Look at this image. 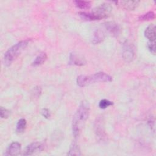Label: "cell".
<instances>
[{
    "mask_svg": "<svg viewBox=\"0 0 156 156\" xmlns=\"http://www.w3.org/2000/svg\"><path fill=\"white\" fill-rule=\"evenodd\" d=\"M105 29L113 36H118L119 33V27L118 24L113 21H108L104 23Z\"/></svg>",
    "mask_w": 156,
    "mask_h": 156,
    "instance_id": "obj_10",
    "label": "cell"
},
{
    "mask_svg": "<svg viewBox=\"0 0 156 156\" xmlns=\"http://www.w3.org/2000/svg\"><path fill=\"white\" fill-rule=\"evenodd\" d=\"M29 42V40H22L10 48L5 53L4 56L5 65L9 66L27 46Z\"/></svg>",
    "mask_w": 156,
    "mask_h": 156,
    "instance_id": "obj_3",
    "label": "cell"
},
{
    "mask_svg": "<svg viewBox=\"0 0 156 156\" xmlns=\"http://www.w3.org/2000/svg\"><path fill=\"white\" fill-rule=\"evenodd\" d=\"M47 59V55L44 52H41L34 59L32 63V65L34 66H37L42 65Z\"/></svg>",
    "mask_w": 156,
    "mask_h": 156,
    "instance_id": "obj_14",
    "label": "cell"
},
{
    "mask_svg": "<svg viewBox=\"0 0 156 156\" xmlns=\"http://www.w3.org/2000/svg\"><path fill=\"white\" fill-rule=\"evenodd\" d=\"M147 48L149 50V51L153 54H155V42H151L149 41L147 43Z\"/></svg>",
    "mask_w": 156,
    "mask_h": 156,
    "instance_id": "obj_21",
    "label": "cell"
},
{
    "mask_svg": "<svg viewBox=\"0 0 156 156\" xmlns=\"http://www.w3.org/2000/svg\"><path fill=\"white\" fill-rule=\"evenodd\" d=\"M80 150L79 146L76 143L74 142L71 144L69 152H68V155H81Z\"/></svg>",
    "mask_w": 156,
    "mask_h": 156,
    "instance_id": "obj_15",
    "label": "cell"
},
{
    "mask_svg": "<svg viewBox=\"0 0 156 156\" xmlns=\"http://www.w3.org/2000/svg\"><path fill=\"white\" fill-rule=\"evenodd\" d=\"M21 148V145L18 142H13L12 143L8 148L7 149L5 155H18L20 152Z\"/></svg>",
    "mask_w": 156,
    "mask_h": 156,
    "instance_id": "obj_8",
    "label": "cell"
},
{
    "mask_svg": "<svg viewBox=\"0 0 156 156\" xmlns=\"http://www.w3.org/2000/svg\"><path fill=\"white\" fill-rule=\"evenodd\" d=\"M43 149H44V146L42 143L39 142L32 143L25 147L23 151V155H31L36 152H38L43 151Z\"/></svg>",
    "mask_w": 156,
    "mask_h": 156,
    "instance_id": "obj_5",
    "label": "cell"
},
{
    "mask_svg": "<svg viewBox=\"0 0 156 156\" xmlns=\"http://www.w3.org/2000/svg\"><path fill=\"white\" fill-rule=\"evenodd\" d=\"M112 9L113 8L111 4L108 3H103L96 7L93 10L91 14L93 16L94 21L101 20L108 18L110 15Z\"/></svg>",
    "mask_w": 156,
    "mask_h": 156,
    "instance_id": "obj_4",
    "label": "cell"
},
{
    "mask_svg": "<svg viewBox=\"0 0 156 156\" xmlns=\"http://www.w3.org/2000/svg\"><path fill=\"white\" fill-rule=\"evenodd\" d=\"M113 104V103L112 101H110L109 100H107L105 99H103L100 101V102L99 103V107L101 109H105V108H107L108 107L112 105Z\"/></svg>",
    "mask_w": 156,
    "mask_h": 156,
    "instance_id": "obj_19",
    "label": "cell"
},
{
    "mask_svg": "<svg viewBox=\"0 0 156 156\" xmlns=\"http://www.w3.org/2000/svg\"><path fill=\"white\" fill-rule=\"evenodd\" d=\"M26 127V120L24 118L20 119L16 126V131L18 133H23Z\"/></svg>",
    "mask_w": 156,
    "mask_h": 156,
    "instance_id": "obj_16",
    "label": "cell"
},
{
    "mask_svg": "<svg viewBox=\"0 0 156 156\" xmlns=\"http://www.w3.org/2000/svg\"><path fill=\"white\" fill-rule=\"evenodd\" d=\"M155 18V13L152 11L148 12L144 14H143L140 15L138 18V20L140 21H150L153 20Z\"/></svg>",
    "mask_w": 156,
    "mask_h": 156,
    "instance_id": "obj_18",
    "label": "cell"
},
{
    "mask_svg": "<svg viewBox=\"0 0 156 156\" xmlns=\"http://www.w3.org/2000/svg\"><path fill=\"white\" fill-rule=\"evenodd\" d=\"M134 55L135 52L132 46L127 43H125L122 51V57L125 61L127 62H131L133 59Z\"/></svg>",
    "mask_w": 156,
    "mask_h": 156,
    "instance_id": "obj_7",
    "label": "cell"
},
{
    "mask_svg": "<svg viewBox=\"0 0 156 156\" xmlns=\"http://www.w3.org/2000/svg\"><path fill=\"white\" fill-rule=\"evenodd\" d=\"M102 119L98 118L97 119V121L96 122V125H95V131L96 135L100 140H104L106 137V134L105 132L103 122H102Z\"/></svg>",
    "mask_w": 156,
    "mask_h": 156,
    "instance_id": "obj_11",
    "label": "cell"
},
{
    "mask_svg": "<svg viewBox=\"0 0 156 156\" xmlns=\"http://www.w3.org/2000/svg\"><path fill=\"white\" fill-rule=\"evenodd\" d=\"M74 2L76 7L80 9H88L91 5V2L88 1H75Z\"/></svg>",
    "mask_w": 156,
    "mask_h": 156,
    "instance_id": "obj_17",
    "label": "cell"
},
{
    "mask_svg": "<svg viewBox=\"0 0 156 156\" xmlns=\"http://www.w3.org/2000/svg\"><path fill=\"white\" fill-rule=\"evenodd\" d=\"M87 63L85 58L81 54H78L77 52H71L69 57V65H75L78 66L84 65Z\"/></svg>",
    "mask_w": 156,
    "mask_h": 156,
    "instance_id": "obj_6",
    "label": "cell"
},
{
    "mask_svg": "<svg viewBox=\"0 0 156 156\" xmlns=\"http://www.w3.org/2000/svg\"><path fill=\"white\" fill-rule=\"evenodd\" d=\"M0 113H1V117L2 118H7L10 115V111L4 108L3 107H1L0 110Z\"/></svg>",
    "mask_w": 156,
    "mask_h": 156,
    "instance_id": "obj_20",
    "label": "cell"
},
{
    "mask_svg": "<svg viewBox=\"0 0 156 156\" xmlns=\"http://www.w3.org/2000/svg\"><path fill=\"white\" fill-rule=\"evenodd\" d=\"M144 36L147 38L151 42H155L156 38V32H155V26L154 24H152L148 26L144 32Z\"/></svg>",
    "mask_w": 156,
    "mask_h": 156,
    "instance_id": "obj_12",
    "label": "cell"
},
{
    "mask_svg": "<svg viewBox=\"0 0 156 156\" xmlns=\"http://www.w3.org/2000/svg\"><path fill=\"white\" fill-rule=\"evenodd\" d=\"M90 105L88 102L82 101L79 105L73 119L72 131L75 138L77 137L88 118Z\"/></svg>",
    "mask_w": 156,
    "mask_h": 156,
    "instance_id": "obj_1",
    "label": "cell"
},
{
    "mask_svg": "<svg viewBox=\"0 0 156 156\" xmlns=\"http://www.w3.org/2000/svg\"><path fill=\"white\" fill-rule=\"evenodd\" d=\"M76 81L77 85L83 87L94 82H110L112 77L104 72H98L90 76L80 75L77 77Z\"/></svg>",
    "mask_w": 156,
    "mask_h": 156,
    "instance_id": "obj_2",
    "label": "cell"
},
{
    "mask_svg": "<svg viewBox=\"0 0 156 156\" xmlns=\"http://www.w3.org/2000/svg\"><path fill=\"white\" fill-rule=\"evenodd\" d=\"M41 114L43 115V116H44L45 118L46 119H48L50 118L51 116V113H50V112L48 109L47 108H43L42 110H41Z\"/></svg>",
    "mask_w": 156,
    "mask_h": 156,
    "instance_id": "obj_22",
    "label": "cell"
},
{
    "mask_svg": "<svg viewBox=\"0 0 156 156\" xmlns=\"http://www.w3.org/2000/svg\"><path fill=\"white\" fill-rule=\"evenodd\" d=\"M122 8L127 10H133L139 5V1H121L115 2Z\"/></svg>",
    "mask_w": 156,
    "mask_h": 156,
    "instance_id": "obj_9",
    "label": "cell"
},
{
    "mask_svg": "<svg viewBox=\"0 0 156 156\" xmlns=\"http://www.w3.org/2000/svg\"><path fill=\"white\" fill-rule=\"evenodd\" d=\"M105 34L104 30H101V29H98L93 32L91 42L94 44H99L105 39Z\"/></svg>",
    "mask_w": 156,
    "mask_h": 156,
    "instance_id": "obj_13",
    "label": "cell"
}]
</instances>
